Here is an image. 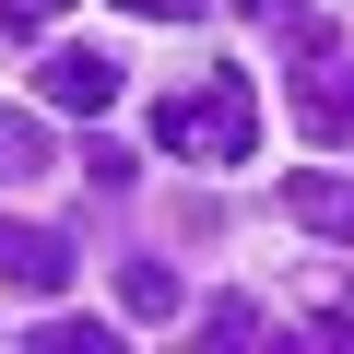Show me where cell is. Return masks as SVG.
<instances>
[{
  "label": "cell",
  "instance_id": "8fae6325",
  "mask_svg": "<svg viewBox=\"0 0 354 354\" xmlns=\"http://www.w3.org/2000/svg\"><path fill=\"white\" fill-rule=\"evenodd\" d=\"M118 12H142V24H189L201 0H118Z\"/></svg>",
  "mask_w": 354,
  "mask_h": 354
},
{
  "label": "cell",
  "instance_id": "3957f363",
  "mask_svg": "<svg viewBox=\"0 0 354 354\" xmlns=\"http://www.w3.org/2000/svg\"><path fill=\"white\" fill-rule=\"evenodd\" d=\"M36 95H48V106H71V118H95V106L118 95V59H106V48H48Z\"/></svg>",
  "mask_w": 354,
  "mask_h": 354
},
{
  "label": "cell",
  "instance_id": "9c48e42d",
  "mask_svg": "<svg viewBox=\"0 0 354 354\" xmlns=\"http://www.w3.org/2000/svg\"><path fill=\"white\" fill-rule=\"evenodd\" d=\"M36 342H48V354H118V342H106V319H48Z\"/></svg>",
  "mask_w": 354,
  "mask_h": 354
},
{
  "label": "cell",
  "instance_id": "7a4b0ae2",
  "mask_svg": "<svg viewBox=\"0 0 354 354\" xmlns=\"http://www.w3.org/2000/svg\"><path fill=\"white\" fill-rule=\"evenodd\" d=\"M0 295H71V236H48V225H12L0 213Z\"/></svg>",
  "mask_w": 354,
  "mask_h": 354
},
{
  "label": "cell",
  "instance_id": "277c9868",
  "mask_svg": "<svg viewBox=\"0 0 354 354\" xmlns=\"http://www.w3.org/2000/svg\"><path fill=\"white\" fill-rule=\"evenodd\" d=\"M283 213H295L307 236H354V177H330V165H295V177H283Z\"/></svg>",
  "mask_w": 354,
  "mask_h": 354
},
{
  "label": "cell",
  "instance_id": "30bf717a",
  "mask_svg": "<svg viewBox=\"0 0 354 354\" xmlns=\"http://www.w3.org/2000/svg\"><path fill=\"white\" fill-rule=\"evenodd\" d=\"M71 12V0H0V24H12V36H36V24H59Z\"/></svg>",
  "mask_w": 354,
  "mask_h": 354
},
{
  "label": "cell",
  "instance_id": "ba28073f",
  "mask_svg": "<svg viewBox=\"0 0 354 354\" xmlns=\"http://www.w3.org/2000/svg\"><path fill=\"white\" fill-rule=\"evenodd\" d=\"M118 307H130V319H177V272H165V260H130V272H118Z\"/></svg>",
  "mask_w": 354,
  "mask_h": 354
},
{
  "label": "cell",
  "instance_id": "5b68a950",
  "mask_svg": "<svg viewBox=\"0 0 354 354\" xmlns=\"http://www.w3.org/2000/svg\"><path fill=\"white\" fill-rule=\"evenodd\" d=\"M295 130H319V142H354V71H295Z\"/></svg>",
  "mask_w": 354,
  "mask_h": 354
},
{
  "label": "cell",
  "instance_id": "6da1fadb",
  "mask_svg": "<svg viewBox=\"0 0 354 354\" xmlns=\"http://www.w3.org/2000/svg\"><path fill=\"white\" fill-rule=\"evenodd\" d=\"M153 142H165V153H201V165H248L260 106H248L236 71H213V83H189V95H165V106H153Z\"/></svg>",
  "mask_w": 354,
  "mask_h": 354
},
{
  "label": "cell",
  "instance_id": "52a82bcc",
  "mask_svg": "<svg viewBox=\"0 0 354 354\" xmlns=\"http://www.w3.org/2000/svg\"><path fill=\"white\" fill-rule=\"evenodd\" d=\"M248 12H260V24H272V36L295 48V59H330V24L307 12V0H248Z\"/></svg>",
  "mask_w": 354,
  "mask_h": 354
},
{
  "label": "cell",
  "instance_id": "8992f818",
  "mask_svg": "<svg viewBox=\"0 0 354 354\" xmlns=\"http://www.w3.org/2000/svg\"><path fill=\"white\" fill-rule=\"evenodd\" d=\"M59 153H48V118H24V106H0V189H24V177H48Z\"/></svg>",
  "mask_w": 354,
  "mask_h": 354
}]
</instances>
